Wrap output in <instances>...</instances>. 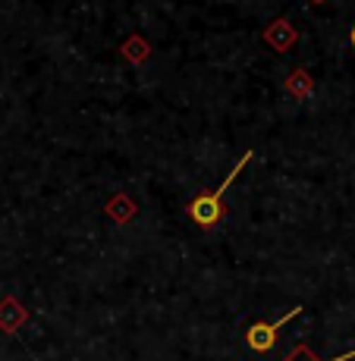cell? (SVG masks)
Listing matches in <instances>:
<instances>
[{"label": "cell", "instance_id": "6da1fadb", "mask_svg": "<svg viewBox=\"0 0 355 361\" xmlns=\"http://www.w3.org/2000/svg\"><path fill=\"white\" fill-rule=\"evenodd\" d=\"M248 161H255V151H246V154L239 157V161L233 164V170H229V176L220 183V189L214 192H201V195H195L189 204H186V217L192 220L195 226H201V230H214V226L224 220V195L229 192V185H233V179L242 173V166Z\"/></svg>", "mask_w": 355, "mask_h": 361}, {"label": "cell", "instance_id": "7a4b0ae2", "mask_svg": "<svg viewBox=\"0 0 355 361\" xmlns=\"http://www.w3.org/2000/svg\"><path fill=\"white\" fill-rule=\"evenodd\" d=\"M302 314V305H296L292 311H287V314L280 317V321H255L252 327L246 330V343H248V349L255 352V355H270V352L277 349V339H280V330L287 327V324L292 321V317H299Z\"/></svg>", "mask_w": 355, "mask_h": 361}, {"label": "cell", "instance_id": "3957f363", "mask_svg": "<svg viewBox=\"0 0 355 361\" xmlns=\"http://www.w3.org/2000/svg\"><path fill=\"white\" fill-rule=\"evenodd\" d=\"M267 41H270L274 51H289L292 41H296V32L289 29V23H277V25L267 29Z\"/></svg>", "mask_w": 355, "mask_h": 361}, {"label": "cell", "instance_id": "277c9868", "mask_svg": "<svg viewBox=\"0 0 355 361\" xmlns=\"http://www.w3.org/2000/svg\"><path fill=\"white\" fill-rule=\"evenodd\" d=\"M352 358H355V349H352V352H346V355H337L333 361H352ZM283 361H321V358H318L315 352H311L305 343H299L296 349H292V352H289V355L283 358Z\"/></svg>", "mask_w": 355, "mask_h": 361}, {"label": "cell", "instance_id": "5b68a950", "mask_svg": "<svg viewBox=\"0 0 355 361\" xmlns=\"http://www.w3.org/2000/svg\"><path fill=\"white\" fill-rule=\"evenodd\" d=\"M349 41H352V47H355V25H352V32H349Z\"/></svg>", "mask_w": 355, "mask_h": 361}, {"label": "cell", "instance_id": "8992f818", "mask_svg": "<svg viewBox=\"0 0 355 361\" xmlns=\"http://www.w3.org/2000/svg\"><path fill=\"white\" fill-rule=\"evenodd\" d=\"M311 4H324V0H311Z\"/></svg>", "mask_w": 355, "mask_h": 361}]
</instances>
